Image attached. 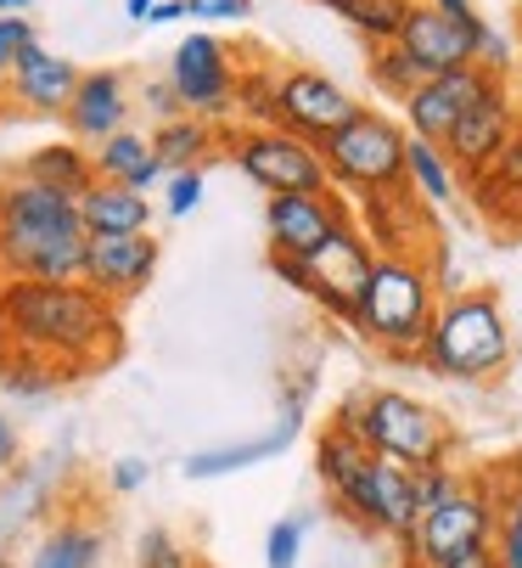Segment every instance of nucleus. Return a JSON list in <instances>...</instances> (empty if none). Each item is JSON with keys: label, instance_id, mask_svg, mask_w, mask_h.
Wrapping results in <instances>:
<instances>
[{"label": "nucleus", "instance_id": "obj_1", "mask_svg": "<svg viewBox=\"0 0 522 568\" xmlns=\"http://www.w3.org/2000/svg\"><path fill=\"white\" fill-rule=\"evenodd\" d=\"M0 338L7 349L51 361L68 383L119 361V304L84 282L0 276Z\"/></svg>", "mask_w": 522, "mask_h": 568}, {"label": "nucleus", "instance_id": "obj_2", "mask_svg": "<svg viewBox=\"0 0 522 568\" xmlns=\"http://www.w3.org/2000/svg\"><path fill=\"white\" fill-rule=\"evenodd\" d=\"M79 271H84L79 203L12 170L0 181V276L79 282Z\"/></svg>", "mask_w": 522, "mask_h": 568}, {"label": "nucleus", "instance_id": "obj_3", "mask_svg": "<svg viewBox=\"0 0 522 568\" xmlns=\"http://www.w3.org/2000/svg\"><path fill=\"white\" fill-rule=\"evenodd\" d=\"M511 361H516V338H511V321L489 287L439 298V315H432L427 344H421L427 372L483 388V383H500L511 372Z\"/></svg>", "mask_w": 522, "mask_h": 568}, {"label": "nucleus", "instance_id": "obj_4", "mask_svg": "<svg viewBox=\"0 0 522 568\" xmlns=\"http://www.w3.org/2000/svg\"><path fill=\"white\" fill-rule=\"evenodd\" d=\"M439 282H432L427 260L416 254H377L360 298H355V327L371 349H382L388 361H421L427 327L439 315Z\"/></svg>", "mask_w": 522, "mask_h": 568}, {"label": "nucleus", "instance_id": "obj_5", "mask_svg": "<svg viewBox=\"0 0 522 568\" xmlns=\"http://www.w3.org/2000/svg\"><path fill=\"white\" fill-rule=\"evenodd\" d=\"M348 434H360L366 450L388 456V462H405V467H450L456 462V428L444 412H432L427 399L405 394V388H355L337 417Z\"/></svg>", "mask_w": 522, "mask_h": 568}, {"label": "nucleus", "instance_id": "obj_6", "mask_svg": "<svg viewBox=\"0 0 522 568\" xmlns=\"http://www.w3.org/2000/svg\"><path fill=\"white\" fill-rule=\"evenodd\" d=\"M516 467H522V462H516ZM511 478H516V473H511ZM511 478H505L500 467L456 473V484L416 518V529H410V540H405L399 551H405L416 568H444L450 557L489 546V540H494L500 501H505V490H511Z\"/></svg>", "mask_w": 522, "mask_h": 568}, {"label": "nucleus", "instance_id": "obj_7", "mask_svg": "<svg viewBox=\"0 0 522 568\" xmlns=\"http://www.w3.org/2000/svg\"><path fill=\"white\" fill-rule=\"evenodd\" d=\"M405 124L388 119L382 108H360L348 124H337L326 141H320V164H326V181L331 192H393L405 186Z\"/></svg>", "mask_w": 522, "mask_h": 568}, {"label": "nucleus", "instance_id": "obj_8", "mask_svg": "<svg viewBox=\"0 0 522 568\" xmlns=\"http://www.w3.org/2000/svg\"><path fill=\"white\" fill-rule=\"evenodd\" d=\"M371 265H377V248L366 242V231L348 220V225H337L315 254H304V260H293V254H270V271L293 287V293H304L309 304H320L331 321H355V298H360V287H366V276H371Z\"/></svg>", "mask_w": 522, "mask_h": 568}, {"label": "nucleus", "instance_id": "obj_9", "mask_svg": "<svg viewBox=\"0 0 522 568\" xmlns=\"http://www.w3.org/2000/svg\"><path fill=\"white\" fill-rule=\"evenodd\" d=\"M219 146L231 164L265 192V197H293V192H331L326 164H320V146L282 130V124H258V130H219Z\"/></svg>", "mask_w": 522, "mask_h": 568}, {"label": "nucleus", "instance_id": "obj_10", "mask_svg": "<svg viewBox=\"0 0 522 568\" xmlns=\"http://www.w3.org/2000/svg\"><path fill=\"white\" fill-rule=\"evenodd\" d=\"M331 507H337L348 524H355V529L405 546L410 529H416V518H421V501H416V467L388 462V456L371 450V462H366L355 478H348V490H342V496H331Z\"/></svg>", "mask_w": 522, "mask_h": 568}, {"label": "nucleus", "instance_id": "obj_11", "mask_svg": "<svg viewBox=\"0 0 522 568\" xmlns=\"http://www.w3.org/2000/svg\"><path fill=\"white\" fill-rule=\"evenodd\" d=\"M236 68H242L236 51L219 34L197 29V34H186L181 45H174L163 79L174 85V97H181L186 113H197L208 124H225L231 119V91H236Z\"/></svg>", "mask_w": 522, "mask_h": 568}, {"label": "nucleus", "instance_id": "obj_12", "mask_svg": "<svg viewBox=\"0 0 522 568\" xmlns=\"http://www.w3.org/2000/svg\"><path fill=\"white\" fill-rule=\"evenodd\" d=\"M478 40H483V18L467 12H439V7H410L405 29H399V51L432 79V73H456V68H478Z\"/></svg>", "mask_w": 522, "mask_h": 568}, {"label": "nucleus", "instance_id": "obj_13", "mask_svg": "<svg viewBox=\"0 0 522 568\" xmlns=\"http://www.w3.org/2000/svg\"><path fill=\"white\" fill-rule=\"evenodd\" d=\"M355 113H360V102L348 97L331 73H320V68H287L276 79V124L304 135V141H315V146L337 124H348Z\"/></svg>", "mask_w": 522, "mask_h": 568}, {"label": "nucleus", "instance_id": "obj_14", "mask_svg": "<svg viewBox=\"0 0 522 568\" xmlns=\"http://www.w3.org/2000/svg\"><path fill=\"white\" fill-rule=\"evenodd\" d=\"M157 265H163V242L152 231H135V236H84V271H79V282L96 287L113 304H130L135 293L152 287Z\"/></svg>", "mask_w": 522, "mask_h": 568}, {"label": "nucleus", "instance_id": "obj_15", "mask_svg": "<svg viewBox=\"0 0 522 568\" xmlns=\"http://www.w3.org/2000/svg\"><path fill=\"white\" fill-rule=\"evenodd\" d=\"M355 220V209L342 203V192H293V197H265V236L270 254H315L320 242Z\"/></svg>", "mask_w": 522, "mask_h": 568}, {"label": "nucleus", "instance_id": "obj_16", "mask_svg": "<svg viewBox=\"0 0 522 568\" xmlns=\"http://www.w3.org/2000/svg\"><path fill=\"white\" fill-rule=\"evenodd\" d=\"M489 79L494 73H483V68H456V73H432V79H421V85L399 102V113H405V135H416V141H450V130L461 124V113L489 91Z\"/></svg>", "mask_w": 522, "mask_h": 568}, {"label": "nucleus", "instance_id": "obj_17", "mask_svg": "<svg viewBox=\"0 0 522 568\" xmlns=\"http://www.w3.org/2000/svg\"><path fill=\"white\" fill-rule=\"evenodd\" d=\"M522 119H516V102H511V91H505V79H489V91L461 113V124L450 130V141H444V158L461 170V181L467 175H478V170H489L494 164V152L511 141V130H516Z\"/></svg>", "mask_w": 522, "mask_h": 568}, {"label": "nucleus", "instance_id": "obj_18", "mask_svg": "<svg viewBox=\"0 0 522 568\" xmlns=\"http://www.w3.org/2000/svg\"><path fill=\"white\" fill-rule=\"evenodd\" d=\"M130 113H135L130 79L119 68H91V73H79V85L62 108V124H68V141L96 146V141L130 130Z\"/></svg>", "mask_w": 522, "mask_h": 568}, {"label": "nucleus", "instance_id": "obj_19", "mask_svg": "<svg viewBox=\"0 0 522 568\" xmlns=\"http://www.w3.org/2000/svg\"><path fill=\"white\" fill-rule=\"evenodd\" d=\"M355 225L366 231V242L377 254H416V260H427V248H432V209L410 186L366 192Z\"/></svg>", "mask_w": 522, "mask_h": 568}, {"label": "nucleus", "instance_id": "obj_20", "mask_svg": "<svg viewBox=\"0 0 522 568\" xmlns=\"http://www.w3.org/2000/svg\"><path fill=\"white\" fill-rule=\"evenodd\" d=\"M309 388H315V383H309ZM309 388H293V394H287V405H282V423H276L270 434H253V439H236V445H208V450H192L181 473H186L192 484H208V478H225V473H247V467H265V462H276V456L298 439V428H304Z\"/></svg>", "mask_w": 522, "mask_h": 568}, {"label": "nucleus", "instance_id": "obj_21", "mask_svg": "<svg viewBox=\"0 0 522 568\" xmlns=\"http://www.w3.org/2000/svg\"><path fill=\"white\" fill-rule=\"evenodd\" d=\"M62 478H68V456L62 450H51L40 462H18L12 473H0V551L57 507Z\"/></svg>", "mask_w": 522, "mask_h": 568}, {"label": "nucleus", "instance_id": "obj_22", "mask_svg": "<svg viewBox=\"0 0 522 568\" xmlns=\"http://www.w3.org/2000/svg\"><path fill=\"white\" fill-rule=\"evenodd\" d=\"M79 73H84V68H79L73 57L34 45V51H23V62L0 79V85H7V102H12L18 113L62 119V108H68V97H73V85H79Z\"/></svg>", "mask_w": 522, "mask_h": 568}, {"label": "nucleus", "instance_id": "obj_23", "mask_svg": "<svg viewBox=\"0 0 522 568\" xmlns=\"http://www.w3.org/2000/svg\"><path fill=\"white\" fill-rule=\"evenodd\" d=\"M102 562H108V529L91 513L51 518L23 551V568H102Z\"/></svg>", "mask_w": 522, "mask_h": 568}, {"label": "nucleus", "instance_id": "obj_24", "mask_svg": "<svg viewBox=\"0 0 522 568\" xmlns=\"http://www.w3.org/2000/svg\"><path fill=\"white\" fill-rule=\"evenodd\" d=\"M461 186L472 192V203H478V214H483V220L522 231V124H516V130H511V141L494 152V164H489V170H478V175H467Z\"/></svg>", "mask_w": 522, "mask_h": 568}, {"label": "nucleus", "instance_id": "obj_25", "mask_svg": "<svg viewBox=\"0 0 522 568\" xmlns=\"http://www.w3.org/2000/svg\"><path fill=\"white\" fill-rule=\"evenodd\" d=\"M73 203H79L84 236H135V231H152V220H157L152 192H130L113 181H91Z\"/></svg>", "mask_w": 522, "mask_h": 568}, {"label": "nucleus", "instance_id": "obj_26", "mask_svg": "<svg viewBox=\"0 0 522 568\" xmlns=\"http://www.w3.org/2000/svg\"><path fill=\"white\" fill-rule=\"evenodd\" d=\"M91 170H96V181H113V186H130V192H157V181L168 175L152 152V135H141V130H119V135L96 141Z\"/></svg>", "mask_w": 522, "mask_h": 568}, {"label": "nucleus", "instance_id": "obj_27", "mask_svg": "<svg viewBox=\"0 0 522 568\" xmlns=\"http://www.w3.org/2000/svg\"><path fill=\"white\" fill-rule=\"evenodd\" d=\"M18 175L34 181V186H51V192H62V197H79L84 186L96 181V170H91V146H79V141H45V146L23 152Z\"/></svg>", "mask_w": 522, "mask_h": 568}, {"label": "nucleus", "instance_id": "obj_28", "mask_svg": "<svg viewBox=\"0 0 522 568\" xmlns=\"http://www.w3.org/2000/svg\"><path fill=\"white\" fill-rule=\"evenodd\" d=\"M405 186L427 203V209H450L461 197V170L444 158L439 141H405Z\"/></svg>", "mask_w": 522, "mask_h": 568}, {"label": "nucleus", "instance_id": "obj_29", "mask_svg": "<svg viewBox=\"0 0 522 568\" xmlns=\"http://www.w3.org/2000/svg\"><path fill=\"white\" fill-rule=\"evenodd\" d=\"M214 146H219V135H214V124L197 119V113L163 119V124L152 130V152H157L163 170H203L208 158H214Z\"/></svg>", "mask_w": 522, "mask_h": 568}, {"label": "nucleus", "instance_id": "obj_30", "mask_svg": "<svg viewBox=\"0 0 522 568\" xmlns=\"http://www.w3.org/2000/svg\"><path fill=\"white\" fill-rule=\"evenodd\" d=\"M366 462H371L366 439H360V434H348L342 423H326V428L315 434V478H320V490H326V496H342V490H348V478H355Z\"/></svg>", "mask_w": 522, "mask_h": 568}, {"label": "nucleus", "instance_id": "obj_31", "mask_svg": "<svg viewBox=\"0 0 522 568\" xmlns=\"http://www.w3.org/2000/svg\"><path fill=\"white\" fill-rule=\"evenodd\" d=\"M320 7L337 12L348 29L366 34L371 45H388V40H399V29H405L416 0H320Z\"/></svg>", "mask_w": 522, "mask_h": 568}, {"label": "nucleus", "instance_id": "obj_32", "mask_svg": "<svg viewBox=\"0 0 522 568\" xmlns=\"http://www.w3.org/2000/svg\"><path fill=\"white\" fill-rule=\"evenodd\" d=\"M62 383H68V377H62L51 361H40V355L7 349V361H0V394L18 399V405H40V399H51Z\"/></svg>", "mask_w": 522, "mask_h": 568}, {"label": "nucleus", "instance_id": "obj_33", "mask_svg": "<svg viewBox=\"0 0 522 568\" xmlns=\"http://www.w3.org/2000/svg\"><path fill=\"white\" fill-rule=\"evenodd\" d=\"M276 68H236V91H231V113L242 130L276 124Z\"/></svg>", "mask_w": 522, "mask_h": 568}, {"label": "nucleus", "instance_id": "obj_34", "mask_svg": "<svg viewBox=\"0 0 522 568\" xmlns=\"http://www.w3.org/2000/svg\"><path fill=\"white\" fill-rule=\"evenodd\" d=\"M366 73H371V85H377V97H388V102H405L416 85H421V68L388 40V45H371V62H366Z\"/></svg>", "mask_w": 522, "mask_h": 568}, {"label": "nucleus", "instance_id": "obj_35", "mask_svg": "<svg viewBox=\"0 0 522 568\" xmlns=\"http://www.w3.org/2000/svg\"><path fill=\"white\" fill-rule=\"evenodd\" d=\"M494 562L500 568H522V467H516V478H511V490H505V501H500V518H494Z\"/></svg>", "mask_w": 522, "mask_h": 568}, {"label": "nucleus", "instance_id": "obj_36", "mask_svg": "<svg viewBox=\"0 0 522 568\" xmlns=\"http://www.w3.org/2000/svg\"><path fill=\"white\" fill-rule=\"evenodd\" d=\"M309 546V513H287L265 529V568H298Z\"/></svg>", "mask_w": 522, "mask_h": 568}, {"label": "nucleus", "instance_id": "obj_37", "mask_svg": "<svg viewBox=\"0 0 522 568\" xmlns=\"http://www.w3.org/2000/svg\"><path fill=\"white\" fill-rule=\"evenodd\" d=\"M135 568H197V557H192V546L174 535V529L152 524V529L135 540Z\"/></svg>", "mask_w": 522, "mask_h": 568}, {"label": "nucleus", "instance_id": "obj_38", "mask_svg": "<svg viewBox=\"0 0 522 568\" xmlns=\"http://www.w3.org/2000/svg\"><path fill=\"white\" fill-rule=\"evenodd\" d=\"M203 203V170H168L157 181V214L163 220H192Z\"/></svg>", "mask_w": 522, "mask_h": 568}, {"label": "nucleus", "instance_id": "obj_39", "mask_svg": "<svg viewBox=\"0 0 522 568\" xmlns=\"http://www.w3.org/2000/svg\"><path fill=\"white\" fill-rule=\"evenodd\" d=\"M34 45H40V29H34L29 12L23 18H0V79H7L23 62V51H34Z\"/></svg>", "mask_w": 522, "mask_h": 568}, {"label": "nucleus", "instance_id": "obj_40", "mask_svg": "<svg viewBox=\"0 0 522 568\" xmlns=\"http://www.w3.org/2000/svg\"><path fill=\"white\" fill-rule=\"evenodd\" d=\"M135 102H141V108H146V113H152L157 124H163V119H181V113H186V108H181V97H174V85H168L163 73H157V79H146Z\"/></svg>", "mask_w": 522, "mask_h": 568}, {"label": "nucleus", "instance_id": "obj_41", "mask_svg": "<svg viewBox=\"0 0 522 568\" xmlns=\"http://www.w3.org/2000/svg\"><path fill=\"white\" fill-rule=\"evenodd\" d=\"M253 12V0H186V18L197 23H242Z\"/></svg>", "mask_w": 522, "mask_h": 568}, {"label": "nucleus", "instance_id": "obj_42", "mask_svg": "<svg viewBox=\"0 0 522 568\" xmlns=\"http://www.w3.org/2000/svg\"><path fill=\"white\" fill-rule=\"evenodd\" d=\"M146 478H152L146 456H119V462L108 467V484H113V496H135V490H146Z\"/></svg>", "mask_w": 522, "mask_h": 568}, {"label": "nucleus", "instance_id": "obj_43", "mask_svg": "<svg viewBox=\"0 0 522 568\" xmlns=\"http://www.w3.org/2000/svg\"><path fill=\"white\" fill-rule=\"evenodd\" d=\"M478 68L494 73V79H505V68H511V40L489 23H483V40H478Z\"/></svg>", "mask_w": 522, "mask_h": 568}, {"label": "nucleus", "instance_id": "obj_44", "mask_svg": "<svg viewBox=\"0 0 522 568\" xmlns=\"http://www.w3.org/2000/svg\"><path fill=\"white\" fill-rule=\"evenodd\" d=\"M18 462H23V428L0 412V473H12Z\"/></svg>", "mask_w": 522, "mask_h": 568}, {"label": "nucleus", "instance_id": "obj_45", "mask_svg": "<svg viewBox=\"0 0 522 568\" xmlns=\"http://www.w3.org/2000/svg\"><path fill=\"white\" fill-rule=\"evenodd\" d=\"M444 568H500V562H494V546H478V551H461V557H450Z\"/></svg>", "mask_w": 522, "mask_h": 568}, {"label": "nucleus", "instance_id": "obj_46", "mask_svg": "<svg viewBox=\"0 0 522 568\" xmlns=\"http://www.w3.org/2000/svg\"><path fill=\"white\" fill-rule=\"evenodd\" d=\"M181 18H186V0H157L146 23H181Z\"/></svg>", "mask_w": 522, "mask_h": 568}, {"label": "nucleus", "instance_id": "obj_47", "mask_svg": "<svg viewBox=\"0 0 522 568\" xmlns=\"http://www.w3.org/2000/svg\"><path fill=\"white\" fill-rule=\"evenodd\" d=\"M427 7H439V12H456V18H467V12H478L472 0H427Z\"/></svg>", "mask_w": 522, "mask_h": 568}, {"label": "nucleus", "instance_id": "obj_48", "mask_svg": "<svg viewBox=\"0 0 522 568\" xmlns=\"http://www.w3.org/2000/svg\"><path fill=\"white\" fill-rule=\"evenodd\" d=\"M152 7H157V0H124V12H130L135 23H146V18H152Z\"/></svg>", "mask_w": 522, "mask_h": 568}, {"label": "nucleus", "instance_id": "obj_49", "mask_svg": "<svg viewBox=\"0 0 522 568\" xmlns=\"http://www.w3.org/2000/svg\"><path fill=\"white\" fill-rule=\"evenodd\" d=\"M23 12H34V0H0V18H23Z\"/></svg>", "mask_w": 522, "mask_h": 568}, {"label": "nucleus", "instance_id": "obj_50", "mask_svg": "<svg viewBox=\"0 0 522 568\" xmlns=\"http://www.w3.org/2000/svg\"><path fill=\"white\" fill-rule=\"evenodd\" d=\"M399 568H416V562H410V557H399Z\"/></svg>", "mask_w": 522, "mask_h": 568}, {"label": "nucleus", "instance_id": "obj_51", "mask_svg": "<svg viewBox=\"0 0 522 568\" xmlns=\"http://www.w3.org/2000/svg\"><path fill=\"white\" fill-rule=\"evenodd\" d=\"M0 361H7V338H0Z\"/></svg>", "mask_w": 522, "mask_h": 568}]
</instances>
